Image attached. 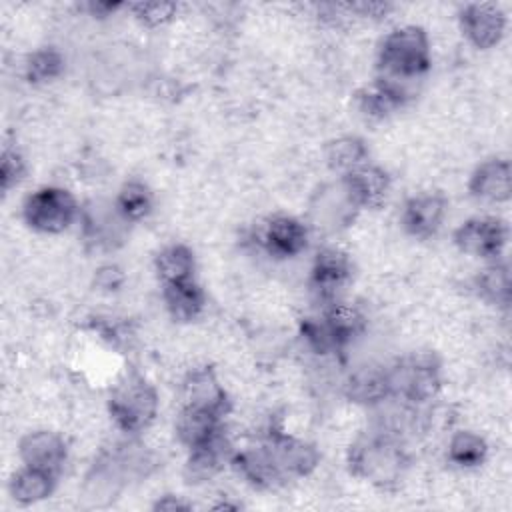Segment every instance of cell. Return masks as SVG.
Wrapping results in <instances>:
<instances>
[{"label":"cell","mask_w":512,"mask_h":512,"mask_svg":"<svg viewBox=\"0 0 512 512\" xmlns=\"http://www.w3.org/2000/svg\"><path fill=\"white\" fill-rule=\"evenodd\" d=\"M346 462L352 476L380 490H394L410 468V456L402 438L380 430L358 436L348 448Z\"/></svg>","instance_id":"obj_1"},{"label":"cell","mask_w":512,"mask_h":512,"mask_svg":"<svg viewBox=\"0 0 512 512\" xmlns=\"http://www.w3.org/2000/svg\"><path fill=\"white\" fill-rule=\"evenodd\" d=\"M432 64L430 38L424 28L408 24L388 32L378 48V76L412 86Z\"/></svg>","instance_id":"obj_2"},{"label":"cell","mask_w":512,"mask_h":512,"mask_svg":"<svg viewBox=\"0 0 512 512\" xmlns=\"http://www.w3.org/2000/svg\"><path fill=\"white\" fill-rule=\"evenodd\" d=\"M108 412L118 430L128 436L140 434L158 416V392L144 376L130 372L114 384L108 396Z\"/></svg>","instance_id":"obj_3"},{"label":"cell","mask_w":512,"mask_h":512,"mask_svg":"<svg viewBox=\"0 0 512 512\" xmlns=\"http://www.w3.org/2000/svg\"><path fill=\"white\" fill-rule=\"evenodd\" d=\"M390 398L412 406L432 402L442 388L440 362L430 352H416L386 368Z\"/></svg>","instance_id":"obj_4"},{"label":"cell","mask_w":512,"mask_h":512,"mask_svg":"<svg viewBox=\"0 0 512 512\" xmlns=\"http://www.w3.org/2000/svg\"><path fill=\"white\" fill-rule=\"evenodd\" d=\"M22 218L36 232L60 234L80 218V206L66 188L42 186L24 200Z\"/></svg>","instance_id":"obj_5"},{"label":"cell","mask_w":512,"mask_h":512,"mask_svg":"<svg viewBox=\"0 0 512 512\" xmlns=\"http://www.w3.org/2000/svg\"><path fill=\"white\" fill-rule=\"evenodd\" d=\"M262 442L268 446L286 482L292 478L308 476L320 464V452L312 442L292 436L282 428H276V426L268 428Z\"/></svg>","instance_id":"obj_6"},{"label":"cell","mask_w":512,"mask_h":512,"mask_svg":"<svg viewBox=\"0 0 512 512\" xmlns=\"http://www.w3.org/2000/svg\"><path fill=\"white\" fill-rule=\"evenodd\" d=\"M252 242L272 258H294L308 246V224L296 216L274 214L256 228Z\"/></svg>","instance_id":"obj_7"},{"label":"cell","mask_w":512,"mask_h":512,"mask_svg":"<svg viewBox=\"0 0 512 512\" xmlns=\"http://www.w3.org/2000/svg\"><path fill=\"white\" fill-rule=\"evenodd\" d=\"M454 246L468 256L496 260L508 240V228L500 218L476 216L462 222L452 234Z\"/></svg>","instance_id":"obj_8"},{"label":"cell","mask_w":512,"mask_h":512,"mask_svg":"<svg viewBox=\"0 0 512 512\" xmlns=\"http://www.w3.org/2000/svg\"><path fill=\"white\" fill-rule=\"evenodd\" d=\"M354 274V264L348 252L326 246L316 252L310 268V288L324 304L338 300V292L350 282Z\"/></svg>","instance_id":"obj_9"},{"label":"cell","mask_w":512,"mask_h":512,"mask_svg":"<svg viewBox=\"0 0 512 512\" xmlns=\"http://www.w3.org/2000/svg\"><path fill=\"white\" fill-rule=\"evenodd\" d=\"M458 22L466 40L480 50L494 48L506 30V14L496 4H466L458 14Z\"/></svg>","instance_id":"obj_10"},{"label":"cell","mask_w":512,"mask_h":512,"mask_svg":"<svg viewBox=\"0 0 512 512\" xmlns=\"http://www.w3.org/2000/svg\"><path fill=\"white\" fill-rule=\"evenodd\" d=\"M358 212V206L348 196L340 178L338 182L320 186L310 202V216L314 226L332 232L352 224Z\"/></svg>","instance_id":"obj_11"},{"label":"cell","mask_w":512,"mask_h":512,"mask_svg":"<svg viewBox=\"0 0 512 512\" xmlns=\"http://www.w3.org/2000/svg\"><path fill=\"white\" fill-rule=\"evenodd\" d=\"M448 212V202L442 194L426 192L408 198L402 206V228L406 234L418 240H428L436 236Z\"/></svg>","instance_id":"obj_12"},{"label":"cell","mask_w":512,"mask_h":512,"mask_svg":"<svg viewBox=\"0 0 512 512\" xmlns=\"http://www.w3.org/2000/svg\"><path fill=\"white\" fill-rule=\"evenodd\" d=\"M182 404L202 410H210L218 416H226L232 408L226 388L220 384L216 372L210 366L192 368L182 380Z\"/></svg>","instance_id":"obj_13"},{"label":"cell","mask_w":512,"mask_h":512,"mask_svg":"<svg viewBox=\"0 0 512 512\" xmlns=\"http://www.w3.org/2000/svg\"><path fill=\"white\" fill-rule=\"evenodd\" d=\"M18 456L24 466L40 468L58 476L68 458V444L58 432L32 430L20 438Z\"/></svg>","instance_id":"obj_14"},{"label":"cell","mask_w":512,"mask_h":512,"mask_svg":"<svg viewBox=\"0 0 512 512\" xmlns=\"http://www.w3.org/2000/svg\"><path fill=\"white\" fill-rule=\"evenodd\" d=\"M340 180L352 202L358 206V210L382 206L392 186L390 174L382 166L370 162L340 176Z\"/></svg>","instance_id":"obj_15"},{"label":"cell","mask_w":512,"mask_h":512,"mask_svg":"<svg viewBox=\"0 0 512 512\" xmlns=\"http://www.w3.org/2000/svg\"><path fill=\"white\" fill-rule=\"evenodd\" d=\"M230 466L250 486L260 488V490H272V488L286 484L284 476L280 474V470L264 442L234 452L230 458Z\"/></svg>","instance_id":"obj_16"},{"label":"cell","mask_w":512,"mask_h":512,"mask_svg":"<svg viewBox=\"0 0 512 512\" xmlns=\"http://www.w3.org/2000/svg\"><path fill=\"white\" fill-rule=\"evenodd\" d=\"M412 98V90L406 84L376 76L370 86H364L356 94L358 110L370 120H384L392 112L400 110Z\"/></svg>","instance_id":"obj_17"},{"label":"cell","mask_w":512,"mask_h":512,"mask_svg":"<svg viewBox=\"0 0 512 512\" xmlns=\"http://www.w3.org/2000/svg\"><path fill=\"white\" fill-rule=\"evenodd\" d=\"M468 190L476 200L502 204L512 196V172L506 158H490L478 164L470 176Z\"/></svg>","instance_id":"obj_18"},{"label":"cell","mask_w":512,"mask_h":512,"mask_svg":"<svg viewBox=\"0 0 512 512\" xmlns=\"http://www.w3.org/2000/svg\"><path fill=\"white\" fill-rule=\"evenodd\" d=\"M232 448L226 434H218L214 440L188 450V458L184 464V478L188 484H204L212 480L218 472L230 464Z\"/></svg>","instance_id":"obj_19"},{"label":"cell","mask_w":512,"mask_h":512,"mask_svg":"<svg viewBox=\"0 0 512 512\" xmlns=\"http://www.w3.org/2000/svg\"><path fill=\"white\" fill-rule=\"evenodd\" d=\"M84 240L96 248H114L122 242V230L128 222L116 212L112 206H100L92 202L84 210H80Z\"/></svg>","instance_id":"obj_20"},{"label":"cell","mask_w":512,"mask_h":512,"mask_svg":"<svg viewBox=\"0 0 512 512\" xmlns=\"http://www.w3.org/2000/svg\"><path fill=\"white\" fill-rule=\"evenodd\" d=\"M174 432L176 438L180 440L182 446L188 450L202 446L210 440H214L218 434L224 432V418L202 408L194 406H184L180 408L176 422H174Z\"/></svg>","instance_id":"obj_21"},{"label":"cell","mask_w":512,"mask_h":512,"mask_svg":"<svg viewBox=\"0 0 512 512\" xmlns=\"http://www.w3.org/2000/svg\"><path fill=\"white\" fill-rule=\"evenodd\" d=\"M162 300L170 318L180 324L196 320L206 308V292L194 278L164 284Z\"/></svg>","instance_id":"obj_22"},{"label":"cell","mask_w":512,"mask_h":512,"mask_svg":"<svg viewBox=\"0 0 512 512\" xmlns=\"http://www.w3.org/2000/svg\"><path fill=\"white\" fill-rule=\"evenodd\" d=\"M320 318L326 324L338 352L350 346L352 340H356L366 330V316L362 314L360 308L348 302L332 300L324 304Z\"/></svg>","instance_id":"obj_23"},{"label":"cell","mask_w":512,"mask_h":512,"mask_svg":"<svg viewBox=\"0 0 512 512\" xmlns=\"http://www.w3.org/2000/svg\"><path fill=\"white\" fill-rule=\"evenodd\" d=\"M344 394L350 402L368 408H374L376 404L384 402L386 398H390L386 368L362 366L354 370L344 384Z\"/></svg>","instance_id":"obj_24"},{"label":"cell","mask_w":512,"mask_h":512,"mask_svg":"<svg viewBox=\"0 0 512 512\" xmlns=\"http://www.w3.org/2000/svg\"><path fill=\"white\" fill-rule=\"evenodd\" d=\"M56 488V474L32 468V466H22L18 472L12 474L8 482V492L14 502L22 506H30L36 502L46 500Z\"/></svg>","instance_id":"obj_25"},{"label":"cell","mask_w":512,"mask_h":512,"mask_svg":"<svg viewBox=\"0 0 512 512\" xmlns=\"http://www.w3.org/2000/svg\"><path fill=\"white\" fill-rule=\"evenodd\" d=\"M370 150L368 144L354 134H344L338 138H332L324 146V162L330 170L338 172L340 176L360 168L368 162Z\"/></svg>","instance_id":"obj_26"},{"label":"cell","mask_w":512,"mask_h":512,"mask_svg":"<svg viewBox=\"0 0 512 512\" xmlns=\"http://www.w3.org/2000/svg\"><path fill=\"white\" fill-rule=\"evenodd\" d=\"M194 252L186 244H168L154 256V272L164 284L194 278Z\"/></svg>","instance_id":"obj_27"},{"label":"cell","mask_w":512,"mask_h":512,"mask_svg":"<svg viewBox=\"0 0 512 512\" xmlns=\"http://www.w3.org/2000/svg\"><path fill=\"white\" fill-rule=\"evenodd\" d=\"M114 208L128 224L142 222L154 208V194L144 182L128 180L120 186L114 198Z\"/></svg>","instance_id":"obj_28"},{"label":"cell","mask_w":512,"mask_h":512,"mask_svg":"<svg viewBox=\"0 0 512 512\" xmlns=\"http://www.w3.org/2000/svg\"><path fill=\"white\" fill-rule=\"evenodd\" d=\"M476 294L494 306L506 308L510 304V268L506 262H492L474 276Z\"/></svg>","instance_id":"obj_29"},{"label":"cell","mask_w":512,"mask_h":512,"mask_svg":"<svg viewBox=\"0 0 512 512\" xmlns=\"http://www.w3.org/2000/svg\"><path fill=\"white\" fill-rule=\"evenodd\" d=\"M446 456L450 464L458 468H476L484 464L488 456L486 440L472 430H458L448 440Z\"/></svg>","instance_id":"obj_30"},{"label":"cell","mask_w":512,"mask_h":512,"mask_svg":"<svg viewBox=\"0 0 512 512\" xmlns=\"http://www.w3.org/2000/svg\"><path fill=\"white\" fill-rule=\"evenodd\" d=\"M64 72V56L52 48L44 46L34 50L24 62V76L30 84H48Z\"/></svg>","instance_id":"obj_31"},{"label":"cell","mask_w":512,"mask_h":512,"mask_svg":"<svg viewBox=\"0 0 512 512\" xmlns=\"http://www.w3.org/2000/svg\"><path fill=\"white\" fill-rule=\"evenodd\" d=\"M126 8L146 28L166 26L178 14L176 2H158V0L156 2H132V4H126Z\"/></svg>","instance_id":"obj_32"},{"label":"cell","mask_w":512,"mask_h":512,"mask_svg":"<svg viewBox=\"0 0 512 512\" xmlns=\"http://www.w3.org/2000/svg\"><path fill=\"white\" fill-rule=\"evenodd\" d=\"M26 176V162L16 148H4L0 160V186L4 192H10Z\"/></svg>","instance_id":"obj_33"},{"label":"cell","mask_w":512,"mask_h":512,"mask_svg":"<svg viewBox=\"0 0 512 512\" xmlns=\"http://www.w3.org/2000/svg\"><path fill=\"white\" fill-rule=\"evenodd\" d=\"M94 282L98 288L102 290H118L124 282V276L120 272L118 266H112V264H106L102 268L96 270V276H94Z\"/></svg>","instance_id":"obj_34"},{"label":"cell","mask_w":512,"mask_h":512,"mask_svg":"<svg viewBox=\"0 0 512 512\" xmlns=\"http://www.w3.org/2000/svg\"><path fill=\"white\" fill-rule=\"evenodd\" d=\"M154 510H162V512H182V510H192V504L186 502L182 496H174V494H164L162 498H158L152 504Z\"/></svg>","instance_id":"obj_35"},{"label":"cell","mask_w":512,"mask_h":512,"mask_svg":"<svg viewBox=\"0 0 512 512\" xmlns=\"http://www.w3.org/2000/svg\"><path fill=\"white\" fill-rule=\"evenodd\" d=\"M124 4L120 2H86L82 8L94 16V18H106V16H112L116 10H120Z\"/></svg>","instance_id":"obj_36"}]
</instances>
